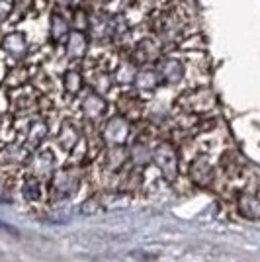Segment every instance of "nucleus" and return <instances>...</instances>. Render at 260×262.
Wrapping results in <instances>:
<instances>
[{
    "label": "nucleus",
    "mask_w": 260,
    "mask_h": 262,
    "mask_svg": "<svg viewBox=\"0 0 260 262\" xmlns=\"http://www.w3.org/2000/svg\"><path fill=\"white\" fill-rule=\"evenodd\" d=\"M159 73H161V77L166 80V82H180L182 77H184V67L180 61H176V59H164L163 63H161V69H159Z\"/></svg>",
    "instance_id": "obj_1"
},
{
    "label": "nucleus",
    "mask_w": 260,
    "mask_h": 262,
    "mask_svg": "<svg viewBox=\"0 0 260 262\" xmlns=\"http://www.w3.org/2000/svg\"><path fill=\"white\" fill-rule=\"evenodd\" d=\"M4 49L12 55V57H22L28 51V41H26V35L20 32H14L10 35H6L4 39Z\"/></svg>",
    "instance_id": "obj_2"
},
{
    "label": "nucleus",
    "mask_w": 260,
    "mask_h": 262,
    "mask_svg": "<svg viewBox=\"0 0 260 262\" xmlns=\"http://www.w3.org/2000/svg\"><path fill=\"white\" fill-rule=\"evenodd\" d=\"M67 53L71 55L73 59L76 57H82L86 53V35L76 30V32L69 33V43H67Z\"/></svg>",
    "instance_id": "obj_3"
},
{
    "label": "nucleus",
    "mask_w": 260,
    "mask_h": 262,
    "mask_svg": "<svg viewBox=\"0 0 260 262\" xmlns=\"http://www.w3.org/2000/svg\"><path fill=\"white\" fill-rule=\"evenodd\" d=\"M49 32H51V37H53L55 41H61V39L69 37L71 28H69V22L63 18V14H57V12H55L53 16H51V26H49Z\"/></svg>",
    "instance_id": "obj_4"
},
{
    "label": "nucleus",
    "mask_w": 260,
    "mask_h": 262,
    "mask_svg": "<svg viewBox=\"0 0 260 262\" xmlns=\"http://www.w3.org/2000/svg\"><path fill=\"white\" fill-rule=\"evenodd\" d=\"M135 53H137L139 63H149V61H153V59L157 57L159 47H157V43H155V39H143L141 43L137 45Z\"/></svg>",
    "instance_id": "obj_5"
},
{
    "label": "nucleus",
    "mask_w": 260,
    "mask_h": 262,
    "mask_svg": "<svg viewBox=\"0 0 260 262\" xmlns=\"http://www.w3.org/2000/svg\"><path fill=\"white\" fill-rule=\"evenodd\" d=\"M241 211L249 217H258L260 215V200L252 194H245L241 198Z\"/></svg>",
    "instance_id": "obj_6"
},
{
    "label": "nucleus",
    "mask_w": 260,
    "mask_h": 262,
    "mask_svg": "<svg viewBox=\"0 0 260 262\" xmlns=\"http://www.w3.org/2000/svg\"><path fill=\"white\" fill-rule=\"evenodd\" d=\"M135 78H137V86L139 88H153L157 84V73L151 71V69L139 71V73L135 75Z\"/></svg>",
    "instance_id": "obj_7"
},
{
    "label": "nucleus",
    "mask_w": 260,
    "mask_h": 262,
    "mask_svg": "<svg viewBox=\"0 0 260 262\" xmlns=\"http://www.w3.org/2000/svg\"><path fill=\"white\" fill-rule=\"evenodd\" d=\"M84 110H86V114H90V116H98V114L104 112V100L100 98V96H96V94H90L84 100Z\"/></svg>",
    "instance_id": "obj_8"
},
{
    "label": "nucleus",
    "mask_w": 260,
    "mask_h": 262,
    "mask_svg": "<svg viewBox=\"0 0 260 262\" xmlns=\"http://www.w3.org/2000/svg\"><path fill=\"white\" fill-rule=\"evenodd\" d=\"M65 84L71 92L78 90V86H80V75H78L76 71H69V73L65 75Z\"/></svg>",
    "instance_id": "obj_9"
},
{
    "label": "nucleus",
    "mask_w": 260,
    "mask_h": 262,
    "mask_svg": "<svg viewBox=\"0 0 260 262\" xmlns=\"http://www.w3.org/2000/svg\"><path fill=\"white\" fill-rule=\"evenodd\" d=\"M4 8H10V4L2 0V6H0V10H4ZM0 14H2V12H0ZM2 20H4V16H0V22H2Z\"/></svg>",
    "instance_id": "obj_10"
},
{
    "label": "nucleus",
    "mask_w": 260,
    "mask_h": 262,
    "mask_svg": "<svg viewBox=\"0 0 260 262\" xmlns=\"http://www.w3.org/2000/svg\"><path fill=\"white\" fill-rule=\"evenodd\" d=\"M57 2H61V4H75L78 0H57Z\"/></svg>",
    "instance_id": "obj_11"
}]
</instances>
